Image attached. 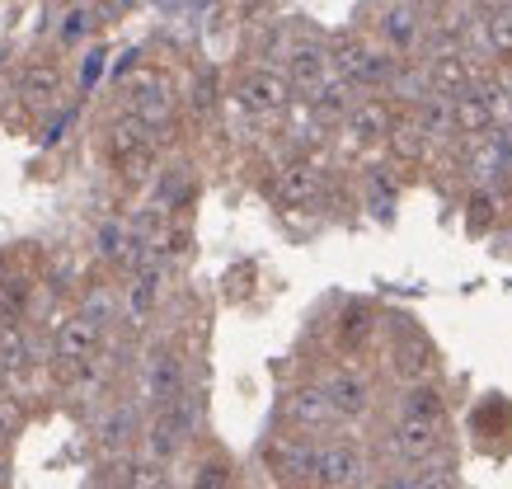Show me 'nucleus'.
<instances>
[{
    "label": "nucleus",
    "mask_w": 512,
    "mask_h": 489,
    "mask_svg": "<svg viewBox=\"0 0 512 489\" xmlns=\"http://www.w3.org/2000/svg\"><path fill=\"white\" fill-rule=\"evenodd\" d=\"M362 480H367V457L353 442L315 447V489H357Z\"/></svg>",
    "instance_id": "1"
},
{
    "label": "nucleus",
    "mask_w": 512,
    "mask_h": 489,
    "mask_svg": "<svg viewBox=\"0 0 512 489\" xmlns=\"http://www.w3.org/2000/svg\"><path fill=\"white\" fill-rule=\"evenodd\" d=\"M334 62H339V76L362 85V90H381L390 80L400 76V62L381 48H362V43H348V48L334 52Z\"/></svg>",
    "instance_id": "2"
},
{
    "label": "nucleus",
    "mask_w": 512,
    "mask_h": 489,
    "mask_svg": "<svg viewBox=\"0 0 512 489\" xmlns=\"http://www.w3.org/2000/svg\"><path fill=\"white\" fill-rule=\"evenodd\" d=\"M184 363H179V353L174 348H156L151 358H146V367H141V395L156 405V410H165V405H174L179 395H184Z\"/></svg>",
    "instance_id": "3"
},
{
    "label": "nucleus",
    "mask_w": 512,
    "mask_h": 489,
    "mask_svg": "<svg viewBox=\"0 0 512 489\" xmlns=\"http://www.w3.org/2000/svg\"><path fill=\"white\" fill-rule=\"evenodd\" d=\"M99 339H104V325L90 316V311H76V316H66L57 325V363H94V353H99Z\"/></svg>",
    "instance_id": "4"
},
{
    "label": "nucleus",
    "mask_w": 512,
    "mask_h": 489,
    "mask_svg": "<svg viewBox=\"0 0 512 489\" xmlns=\"http://www.w3.org/2000/svg\"><path fill=\"white\" fill-rule=\"evenodd\" d=\"M282 419H287L296 433H325L329 424H339V414L329 405L325 386H301V391H292L287 405H282Z\"/></svg>",
    "instance_id": "5"
},
{
    "label": "nucleus",
    "mask_w": 512,
    "mask_h": 489,
    "mask_svg": "<svg viewBox=\"0 0 512 489\" xmlns=\"http://www.w3.org/2000/svg\"><path fill=\"white\" fill-rule=\"evenodd\" d=\"M287 99H292V80L278 76V71H249V76L240 80V104H245L249 113H259V118L282 113Z\"/></svg>",
    "instance_id": "6"
},
{
    "label": "nucleus",
    "mask_w": 512,
    "mask_h": 489,
    "mask_svg": "<svg viewBox=\"0 0 512 489\" xmlns=\"http://www.w3.org/2000/svg\"><path fill=\"white\" fill-rule=\"evenodd\" d=\"M390 447H395L404 461H428L437 447H442V424L419 419V414H400V424L390 428Z\"/></svg>",
    "instance_id": "7"
},
{
    "label": "nucleus",
    "mask_w": 512,
    "mask_h": 489,
    "mask_svg": "<svg viewBox=\"0 0 512 489\" xmlns=\"http://www.w3.org/2000/svg\"><path fill=\"white\" fill-rule=\"evenodd\" d=\"M160 283H165V269H160V264H141V269L132 273V283H127V292H123V316L132 330H141L146 320L156 316Z\"/></svg>",
    "instance_id": "8"
},
{
    "label": "nucleus",
    "mask_w": 512,
    "mask_h": 489,
    "mask_svg": "<svg viewBox=\"0 0 512 489\" xmlns=\"http://www.w3.org/2000/svg\"><path fill=\"white\" fill-rule=\"evenodd\" d=\"M456 104V132L466 137H489L498 123V90H461L451 95Z\"/></svg>",
    "instance_id": "9"
},
{
    "label": "nucleus",
    "mask_w": 512,
    "mask_h": 489,
    "mask_svg": "<svg viewBox=\"0 0 512 489\" xmlns=\"http://www.w3.org/2000/svg\"><path fill=\"white\" fill-rule=\"evenodd\" d=\"M127 109L137 113L141 123H151V127H165V123H170L174 95H170V85H165V76H141V80H132V90H127Z\"/></svg>",
    "instance_id": "10"
},
{
    "label": "nucleus",
    "mask_w": 512,
    "mask_h": 489,
    "mask_svg": "<svg viewBox=\"0 0 512 489\" xmlns=\"http://www.w3.org/2000/svg\"><path fill=\"white\" fill-rule=\"evenodd\" d=\"M433 367H437V353L428 339L419 334H404L400 344L390 348V372L404 381V386H414V381H433Z\"/></svg>",
    "instance_id": "11"
},
{
    "label": "nucleus",
    "mask_w": 512,
    "mask_h": 489,
    "mask_svg": "<svg viewBox=\"0 0 512 489\" xmlns=\"http://www.w3.org/2000/svg\"><path fill=\"white\" fill-rule=\"evenodd\" d=\"M325 395L339 419H362V414L372 410V381L362 377V372H334L325 381Z\"/></svg>",
    "instance_id": "12"
},
{
    "label": "nucleus",
    "mask_w": 512,
    "mask_h": 489,
    "mask_svg": "<svg viewBox=\"0 0 512 489\" xmlns=\"http://www.w3.org/2000/svg\"><path fill=\"white\" fill-rule=\"evenodd\" d=\"M151 146H156V137H151V123H141L137 113H127V118H118V123L109 127V156L118 160V165L146 156Z\"/></svg>",
    "instance_id": "13"
},
{
    "label": "nucleus",
    "mask_w": 512,
    "mask_h": 489,
    "mask_svg": "<svg viewBox=\"0 0 512 489\" xmlns=\"http://www.w3.org/2000/svg\"><path fill=\"white\" fill-rule=\"evenodd\" d=\"M395 118L381 99H357L353 109H348V132H353V142H386Z\"/></svg>",
    "instance_id": "14"
},
{
    "label": "nucleus",
    "mask_w": 512,
    "mask_h": 489,
    "mask_svg": "<svg viewBox=\"0 0 512 489\" xmlns=\"http://www.w3.org/2000/svg\"><path fill=\"white\" fill-rule=\"evenodd\" d=\"M273 193H278L282 203H311L315 193H320V170H315L311 160H292V165H282L278 170V184H273Z\"/></svg>",
    "instance_id": "15"
},
{
    "label": "nucleus",
    "mask_w": 512,
    "mask_h": 489,
    "mask_svg": "<svg viewBox=\"0 0 512 489\" xmlns=\"http://www.w3.org/2000/svg\"><path fill=\"white\" fill-rule=\"evenodd\" d=\"M19 95H24V104H33V109H47L52 99L62 95V71L52 62H29L19 71Z\"/></svg>",
    "instance_id": "16"
},
{
    "label": "nucleus",
    "mask_w": 512,
    "mask_h": 489,
    "mask_svg": "<svg viewBox=\"0 0 512 489\" xmlns=\"http://www.w3.org/2000/svg\"><path fill=\"white\" fill-rule=\"evenodd\" d=\"M400 414H419V419H433V424H442V419H447L442 391H437L433 381H414V386H404V395H400Z\"/></svg>",
    "instance_id": "17"
},
{
    "label": "nucleus",
    "mask_w": 512,
    "mask_h": 489,
    "mask_svg": "<svg viewBox=\"0 0 512 489\" xmlns=\"http://www.w3.org/2000/svg\"><path fill=\"white\" fill-rule=\"evenodd\" d=\"M296 90H320L329 80V57L320 48H296L292 52V76H287Z\"/></svg>",
    "instance_id": "18"
},
{
    "label": "nucleus",
    "mask_w": 512,
    "mask_h": 489,
    "mask_svg": "<svg viewBox=\"0 0 512 489\" xmlns=\"http://www.w3.org/2000/svg\"><path fill=\"white\" fill-rule=\"evenodd\" d=\"M357 99H353V80H325L320 90H315V99H311V109H315V118H348V109H353Z\"/></svg>",
    "instance_id": "19"
},
{
    "label": "nucleus",
    "mask_w": 512,
    "mask_h": 489,
    "mask_svg": "<svg viewBox=\"0 0 512 489\" xmlns=\"http://www.w3.org/2000/svg\"><path fill=\"white\" fill-rule=\"evenodd\" d=\"M419 123L428 137H451L456 132V104H451V95H428L419 104Z\"/></svg>",
    "instance_id": "20"
},
{
    "label": "nucleus",
    "mask_w": 512,
    "mask_h": 489,
    "mask_svg": "<svg viewBox=\"0 0 512 489\" xmlns=\"http://www.w3.org/2000/svg\"><path fill=\"white\" fill-rule=\"evenodd\" d=\"M372 330H376V320L367 306H343V316H339V344L343 348H362L372 339Z\"/></svg>",
    "instance_id": "21"
},
{
    "label": "nucleus",
    "mask_w": 512,
    "mask_h": 489,
    "mask_svg": "<svg viewBox=\"0 0 512 489\" xmlns=\"http://www.w3.org/2000/svg\"><path fill=\"white\" fill-rule=\"evenodd\" d=\"M381 33H386V43H390L395 52H409L414 43H419V19H414V15H409V10L400 5V10H390V15L381 19Z\"/></svg>",
    "instance_id": "22"
},
{
    "label": "nucleus",
    "mask_w": 512,
    "mask_h": 489,
    "mask_svg": "<svg viewBox=\"0 0 512 489\" xmlns=\"http://www.w3.org/2000/svg\"><path fill=\"white\" fill-rule=\"evenodd\" d=\"M428 76H433L437 95H461V90H470V71L461 57H437Z\"/></svg>",
    "instance_id": "23"
},
{
    "label": "nucleus",
    "mask_w": 512,
    "mask_h": 489,
    "mask_svg": "<svg viewBox=\"0 0 512 489\" xmlns=\"http://www.w3.org/2000/svg\"><path fill=\"white\" fill-rule=\"evenodd\" d=\"M390 146H395V156L400 160H419L423 151H428V132H423V123L414 118V123H395L390 127Z\"/></svg>",
    "instance_id": "24"
},
{
    "label": "nucleus",
    "mask_w": 512,
    "mask_h": 489,
    "mask_svg": "<svg viewBox=\"0 0 512 489\" xmlns=\"http://www.w3.org/2000/svg\"><path fill=\"white\" fill-rule=\"evenodd\" d=\"M123 489H170V475H165V461L146 457V461H132L123 471Z\"/></svg>",
    "instance_id": "25"
},
{
    "label": "nucleus",
    "mask_w": 512,
    "mask_h": 489,
    "mask_svg": "<svg viewBox=\"0 0 512 489\" xmlns=\"http://www.w3.org/2000/svg\"><path fill=\"white\" fill-rule=\"evenodd\" d=\"M235 485V466L226 457H202L193 466V489H231Z\"/></svg>",
    "instance_id": "26"
},
{
    "label": "nucleus",
    "mask_w": 512,
    "mask_h": 489,
    "mask_svg": "<svg viewBox=\"0 0 512 489\" xmlns=\"http://www.w3.org/2000/svg\"><path fill=\"white\" fill-rule=\"evenodd\" d=\"M127 245H132V236H127L123 221H104V226L94 231V250H99V259H109V264H123Z\"/></svg>",
    "instance_id": "27"
},
{
    "label": "nucleus",
    "mask_w": 512,
    "mask_h": 489,
    "mask_svg": "<svg viewBox=\"0 0 512 489\" xmlns=\"http://www.w3.org/2000/svg\"><path fill=\"white\" fill-rule=\"evenodd\" d=\"M24 424H29V410L19 405V395L0 391V442L15 438V433H24Z\"/></svg>",
    "instance_id": "28"
},
{
    "label": "nucleus",
    "mask_w": 512,
    "mask_h": 489,
    "mask_svg": "<svg viewBox=\"0 0 512 489\" xmlns=\"http://www.w3.org/2000/svg\"><path fill=\"white\" fill-rule=\"evenodd\" d=\"M414 485L419 489H456V471L447 461H428L423 471H414Z\"/></svg>",
    "instance_id": "29"
},
{
    "label": "nucleus",
    "mask_w": 512,
    "mask_h": 489,
    "mask_svg": "<svg viewBox=\"0 0 512 489\" xmlns=\"http://www.w3.org/2000/svg\"><path fill=\"white\" fill-rule=\"evenodd\" d=\"M489 43H494L498 57H512V10L489 19Z\"/></svg>",
    "instance_id": "30"
},
{
    "label": "nucleus",
    "mask_w": 512,
    "mask_h": 489,
    "mask_svg": "<svg viewBox=\"0 0 512 489\" xmlns=\"http://www.w3.org/2000/svg\"><path fill=\"white\" fill-rule=\"evenodd\" d=\"M212 104H217V71L207 66V71H202V76H198V85H193V109H198V113H207V109H212Z\"/></svg>",
    "instance_id": "31"
},
{
    "label": "nucleus",
    "mask_w": 512,
    "mask_h": 489,
    "mask_svg": "<svg viewBox=\"0 0 512 489\" xmlns=\"http://www.w3.org/2000/svg\"><path fill=\"white\" fill-rule=\"evenodd\" d=\"M90 29H94V15H90V10H71V15H66V24H62V43H80V38H85Z\"/></svg>",
    "instance_id": "32"
},
{
    "label": "nucleus",
    "mask_w": 512,
    "mask_h": 489,
    "mask_svg": "<svg viewBox=\"0 0 512 489\" xmlns=\"http://www.w3.org/2000/svg\"><path fill=\"white\" fill-rule=\"evenodd\" d=\"M127 428H132V414H127V410L109 414V424H104V447H113V442H123V438H127Z\"/></svg>",
    "instance_id": "33"
},
{
    "label": "nucleus",
    "mask_w": 512,
    "mask_h": 489,
    "mask_svg": "<svg viewBox=\"0 0 512 489\" xmlns=\"http://www.w3.org/2000/svg\"><path fill=\"white\" fill-rule=\"evenodd\" d=\"M71 118H76V113H62V118L52 123V132H47V137H43V146H57V142H62V132H66V127H71Z\"/></svg>",
    "instance_id": "34"
},
{
    "label": "nucleus",
    "mask_w": 512,
    "mask_h": 489,
    "mask_svg": "<svg viewBox=\"0 0 512 489\" xmlns=\"http://www.w3.org/2000/svg\"><path fill=\"white\" fill-rule=\"evenodd\" d=\"M99 71H104V52H90V62H85V85H94Z\"/></svg>",
    "instance_id": "35"
},
{
    "label": "nucleus",
    "mask_w": 512,
    "mask_h": 489,
    "mask_svg": "<svg viewBox=\"0 0 512 489\" xmlns=\"http://www.w3.org/2000/svg\"><path fill=\"white\" fill-rule=\"evenodd\" d=\"M484 10H489V15H508L512 10V0H480Z\"/></svg>",
    "instance_id": "36"
},
{
    "label": "nucleus",
    "mask_w": 512,
    "mask_h": 489,
    "mask_svg": "<svg viewBox=\"0 0 512 489\" xmlns=\"http://www.w3.org/2000/svg\"><path fill=\"white\" fill-rule=\"evenodd\" d=\"M386 489H419V485H414V475H400V480H390Z\"/></svg>",
    "instance_id": "37"
},
{
    "label": "nucleus",
    "mask_w": 512,
    "mask_h": 489,
    "mask_svg": "<svg viewBox=\"0 0 512 489\" xmlns=\"http://www.w3.org/2000/svg\"><path fill=\"white\" fill-rule=\"evenodd\" d=\"M0 391H10V381H5V363H0Z\"/></svg>",
    "instance_id": "38"
}]
</instances>
